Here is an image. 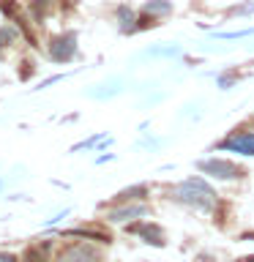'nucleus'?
<instances>
[{
    "mask_svg": "<svg viewBox=\"0 0 254 262\" xmlns=\"http://www.w3.org/2000/svg\"><path fill=\"white\" fill-rule=\"evenodd\" d=\"M178 202H186V205H194V208H205L210 210L213 205H216V191L205 183L200 178H188L183 180L180 186H175V191H172Z\"/></svg>",
    "mask_w": 254,
    "mask_h": 262,
    "instance_id": "f257e3e1",
    "label": "nucleus"
},
{
    "mask_svg": "<svg viewBox=\"0 0 254 262\" xmlns=\"http://www.w3.org/2000/svg\"><path fill=\"white\" fill-rule=\"evenodd\" d=\"M74 52H77V33H60L49 41V57L55 63H66L71 60Z\"/></svg>",
    "mask_w": 254,
    "mask_h": 262,
    "instance_id": "f03ea898",
    "label": "nucleus"
},
{
    "mask_svg": "<svg viewBox=\"0 0 254 262\" xmlns=\"http://www.w3.org/2000/svg\"><path fill=\"white\" fill-rule=\"evenodd\" d=\"M197 167H200V172H205V175L210 178H221V180H232V178H241L243 169L235 167V164L229 161H221V159H208V161H197Z\"/></svg>",
    "mask_w": 254,
    "mask_h": 262,
    "instance_id": "7ed1b4c3",
    "label": "nucleus"
},
{
    "mask_svg": "<svg viewBox=\"0 0 254 262\" xmlns=\"http://www.w3.org/2000/svg\"><path fill=\"white\" fill-rule=\"evenodd\" d=\"M219 147H221V150H235V153L254 156V134H251V131H235L232 137L221 139Z\"/></svg>",
    "mask_w": 254,
    "mask_h": 262,
    "instance_id": "20e7f679",
    "label": "nucleus"
},
{
    "mask_svg": "<svg viewBox=\"0 0 254 262\" xmlns=\"http://www.w3.org/2000/svg\"><path fill=\"white\" fill-rule=\"evenodd\" d=\"M57 262H98V254L90 246H69Z\"/></svg>",
    "mask_w": 254,
    "mask_h": 262,
    "instance_id": "39448f33",
    "label": "nucleus"
},
{
    "mask_svg": "<svg viewBox=\"0 0 254 262\" xmlns=\"http://www.w3.org/2000/svg\"><path fill=\"white\" fill-rule=\"evenodd\" d=\"M131 232L139 235L142 241H147L151 246H164V232L156 224H134V227H131Z\"/></svg>",
    "mask_w": 254,
    "mask_h": 262,
    "instance_id": "423d86ee",
    "label": "nucleus"
},
{
    "mask_svg": "<svg viewBox=\"0 0 254 262\" xmlns=\"http://www.w3.org/2000/svg\"><path fill=\"white\" fill-rule=\"evenodd\" d=\"M145 213H147L145 205H131V208H118V210H112L110 219H112V221H126V219H139V216H145Z\"/></svg>",
    "mask_w": 254,
    "mask_h": 262,
    "instance_id": "0eeeda50",
    "label": "nucleus"
},
{
    "mask_svg": "<svg viewBox=\"0 0 254 262\" xmlns=\"http://www.w3.org/2000/svg\"><path fill=\"white\" fill-rule=\"evenodd\" d=\"M118 22H120V30L123 33H134L139 25H137V16H134V11H131L129 6H120L118 8Z\"/></svg>",
    "mask_w": 254,
    "mask_h": 262,
    "instance_id": "6e6552de",
    "label": "nucleus"
},
{
    "mask_svg": "<svg viewBox=\"0 0 254 262\" xmlns=\"http://www.w3.org/2000/svg\"><path fill=\"white\" fill-rule=\"evenodd\" d=\"M145 11H147V14H170L172 6L167 3V0H151V3L145 6Z\"/></svg>",
    "mask_w": 254,
    "mask_h": 262,
    "instance_id": "1a4fd4ad",
    "label": "nucleus"
},
{
    "mask_svg": "<svg viewBox=\"0 0 254 262\" xmlns=\"http://www.w3.org/2000/svg\"><path fill=\"white\" fill-rule=\"evenodd\" d=\"M14 38H16V28H11V25H3V28H0V49L8 47Z\"/></svg>",
    "mask_w": 254,
    "mask_h": 262,
    "instance_id": "9d476101",
    "label": "nucleus"
},
{
    "mask_svg": "<svg viewBox=\"0 0 254 262\" xmlns=\"http://www.w3.org/2000/svg\"><path fill=\"white\" fill-rule=\"evenodd\" d=\"M47 6H49V0H33V3H30L33 16H36V19H41V16H44V11H47Z\"/></svg>",
    "mask_w": 254,
    "mask_h": 262,
    "instance_id": "9b49d317",
    "label": "nucleus"
},
{
    "mask_svg": "<svg viewBox=\"0 0 254 262\" xmlns=\"http://www.w3.org/2000/svg\"><path fill=\"white\" fill-rule=\"evenodd\" d=\"M145 191H147L145 186H131V188H126V191H120V194H115V196H118V200H131L134 194H142L145 196Z\"/></svg>",
    "mask_w": 254,
    "mask_h": 262,
    "instance_id": "f8f14e48",
    "label": "nucleus"
},
{
    "mask_svg": "<svg viewBox=\"0 0 254 262\" xmlns=\"http://www.w3.org/2000/svg\"><path fill=\"white\" fill-rule=\"evenodd\" d=\"M25 259H28V262H47V257H44V249H30Z\"/></svg>",
    "mask_w": 254,
    "mask_h": 262,
    "instance_id": "ddd939ff",
    "label": "nucleus"
},
{
    "mask_svg": "<svg viewBox=\"0 0 254 262\" xmlns=\"http://www.w3.org/2000/svg\"><path fill=\"white\" fill-rule=\"evenodd\" d=\"M246 262H254V257H249V259H246Z\"/></svg>",
    "mask_w": 254,
    "mask_h": 262,
    "instance_id": "4468645a",
    "label": "nucleus"
}]
</instances>
